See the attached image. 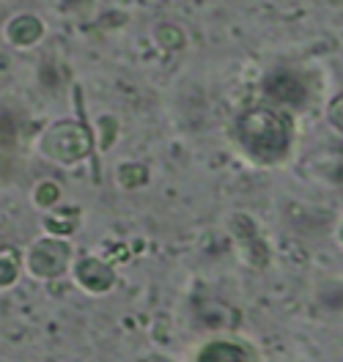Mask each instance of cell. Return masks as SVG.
Instances as JSON below:
<instances>
[{"label":"cell","mask_w":343,"mask_h":362,"mask_svg":"<svg viewBox=\"0 0 343 362\" xmlns=\"http://www.w3.org/2000/svg\"><path fill=\"white\" fill-rule=\"evenodd\" d=\"M297 124L294 115L283 107H250L236 118L233 124V137L236 146L252 165L272 168L280 165L283 159L291 154L294 137H297Z\"/></svg>","instance_id":"obj_1"},{"label":"cell","mask_w":343,"mask_h":362,"mask_svg":"<svg viewBox=\"0 0 343 362\" xmlns=\"http://www.w3.org/2000/svg\"><path fill=\"white\" fill-rule=\"evenodd\" d=\"M39 151L58 165H77L93 151V135L77 121H55L39 137Z\"/></svg>","instance_id":"obj_2"},{"label":"cell","mask_w":343,"mask_h":362,"mask_svg":"<svg viewBox=\"0 0 343 362\" xmlns=\"http://www.w3.org/2000/svg\"><path fill=\"white\" fill-rule=\"evenodd\" d=\"M71 264H74V250L69 239L42 236L25 252V269L36 280H58L71 272Z\"/></svg>","instance_id":"obj_3"},{"label":"cell","mask_w":343,"mask_h":362,"mask_svg":"<svg viewBox=\"0 0 343 362\" xmlns=\"http://www.w3.org/2000/svg\"><path fill=\"white\" fill-rule=\"evenodd\" d=\"M71 277H74L77 288H83L86 294H93V296H102V294H107V291H113L115 280H118V274H115L113 267H110L107 261L96 258V255H83V258H77V261L71 264Z\"/></svg>","instance_id":"obj_4"},{"label":"cell","mask_w":343,"mask_h":362,"mask_svg":"<svg viewBox=\"0 0 343 362\" xmlns=\"http://www.w3.org/2000/svg\"><path fill=\"white\" fill-rule=\"evenodd\" d=\"M195 362H255L252 346L236 338H211L201 343Z\"/></svg>","instance_id":"obj_5"},{"label":"cell","mask_w":343,"mask_h":362,"mask_svg":"<svg viewBox=\"0 0 343 362\" xmlns=\"http://www.w3.org/2000/svg\"><path fill=\"white\" fill-rule=\"evenodd\" d=\"M267 93L274 99V107H299L305 102V86L299 83L297 74L291 71H277L267 80Z\"/></svg>","instance_id":"obj_6"},{"label":"cell","mask_w":343,"mask_h":362,"mask_svg":"<svg viewBox=\"0 0 343 362\" xmlns=\"http://www.w3.org/2000/svg\"><path fill=\"white\" fill-rule=\"evenodd\" d=\"M77 228H80V209L77 206L50 209V214L45 217L47 236H55V239H69Z\"/></svg>","instance_id":"obj_7"},{"label":"cell","mask_w":343,"mask_h":362,"mask_svg":"<svg viewBox=\"0 0 343 362\" xmlns=\"http://www.w3.org/2000/svg\"><path fill=\"white\" fill-rule=\"evenodd\" d=\"M42 33H45V28L42 23L36 20V17H30V14H23V17H14L8 28H6V36H8V42L17 47H30L36 45L39 39H42Z\"/></svg>","instance_id":"obj_8"},{"label":"cell","mask_w":343,"mask_h":362,"mask_svg":"<svg viewBox=\"0 0 343 362\" xmlns=\"http://www.w3.org/2000/svg\"><path fill=\"white\" fill-rule=\"evenodd\" d=\"M23 261L25 258H20V252L14 247L0 250V291H3V288H11V286L20 280V274H23Z\"/></svg>","instance_id":"obj_9"},{"label":"cell","mask_w":343,"mask_h":362,"mask_svg":"<svg viewBox=\"0 0 343 362\" xmlns=\"http://www.w3.org/2000/svg\"><path fill=\"white\" fill-rule=\"evenodd\" d=\"M36 206H42V209H52V206H58L61 201V187L55 184V181H42L39 187H36Z\"/></svg>","instance_id":"obj_10"},{"label":"cell","mask_w":343,"mask_h":362,"mask_svg":"<svg viewBox=\"0 0 343 362\" xmlns=\"http://www.w3.org/2000/svg\"><path fill=\"white\" fill-rule=\"evenodd\" d=\"M327 118H330V124H332L335 129H341L343 132V96H338V99H332V102H330V107H327Z\"/></svg>","instance_id":"obj_11"},{"label":"cell","mask_w":343,"mask_h":362,"mask_svg":"<svg viewBox=\"0 0 343 362\" xmlns=\"http://www.w3.org/2000/svg\"><path fill=\"white\" fill-rule=\"evenodd\" d=\"M140 362H173L170 357H165V354H151V357H146V360Z\"/></svg>","instance_id":"obj_12"},{"label":"cell","mask_w":343,"mask_h":362,"mask_svg":"<svg viewBox=\"0 0 343 362\" xmlns=\"http://www.w3.org/2000/svg\"><path fill=\"white\" fill-rule=\"evenodd\" d=\"M338 239H341V245H343V223H341V228H338Z\"/></svg>","instance_id":"obj_13"}]
</instances>
